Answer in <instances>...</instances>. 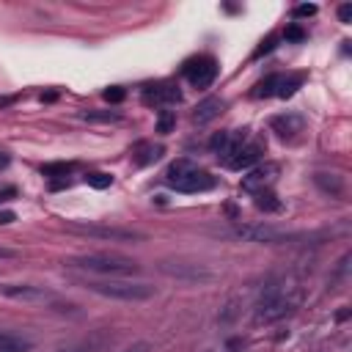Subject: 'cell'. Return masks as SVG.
<instances>
[{
	"mask_svg": "<svg viewBox=\"0 0 352 352\" xmlns=\"http://www.w3.org/2000/svg\"><path fill=\"white\" fill-rule=\"evenodd\" d=\"M66 267L72 270H85L91 275H102V278H124V275H135L140 272V264L135 258H126L121 253H80V256H69Z\"/></svg>",
	"mask_w": 352,
	"mask_h": 352,
	"instance_id": "cell-1",
	"label": "cell"
},
{
	"mask_svg": "<svg viewBox=\"0 0 352 352\" xmlns=\"http://www.w3.org/2000/svg\"><path fill=\"white\" fill-rule=\"evenodd\" d=\"M297 305H300V289L292 283H275V286H267L261 292L256 311H253V319L258 324H270V322L289 316Z\"/></svg>",
	"mask_w": 352,
	"mask_h": 352,
	"instance_id": "cell-2",
	"label": "cell"
},
{
	"mask_svg": "<svg viewBox=\"0 0 352 352\" xmlns=\"http://www.w3.org/2000/svg\"><path fill=\"white\" fill-rule=\"evenodd\" d=\"M82 289L110 297V300H124V302H140V300H151L157 294V289L146 280H126V278H85L80 280Z\"/></svg>",
	"mask_w": 352,
	"mask_h": 352,
	"instance_id": "cell-3",
	"label": "cell"
},
{
	"mask_svg": "<svg viewBox=\"0 0 352 352\" xmlns=\"http://www.w3.org/2000/svg\"><path fill=\"white\" fill-rule=\"evenodd\" d=\"M165 182H168V187L179 190V192H204V190L214 187V176H209L190 160H176L165 170Z\"/></svg>",
	"mask_w": 352,
	"mask_h": 352,
	"instance_id": "cell-4",
	"label": "cell"
},
{
	"mask_svg": "<svg viewBox=\"0 0 352 352\" xmlns=\"http://www.w3.org/2000/svg\"><path fill=\"white\" fill-rule=\"evenodd\" d=\"M66 228L74 231V234H82V236H94V239H113V242L143 239L140 231H132V228H116V226H99V223H69Z\"/></svg>",
	"mask_w": 352,
	"mask_h": 352,
	"instance_id": "cell-5",
	"label": "cell"
},
{
	"mask_svg": "<svg viewBox=\"0 0 352 352\" xmlns=\"http://www.w3.org/2000/svg\"><path fill=\"white\" fill-rule=\"evenodd\" d=\"M234 234L242 239H250V242H261V245H283V242L297 239L294 231L275 228V226H236Z\"/></svg>",
	"mask_w": 352,
	"mask_h": 352,
	"instance_id": "cell-6",
	"label": "cell"
},
{
	"mask_svg": "<svg viewBox=\"0 0 352 352\" xmlns=\"http://www.w3.org/2000/svg\"><path fill=\"white\" fill-rule=\"evenodd\" d=\"M278 173H280V168L275 165V162H261V165H253V168H248V173L242 176V190H248V192H261V190H270L275 182H278Z\"/></svg>",
	"mask_w": 352,
	"mask_h": 352,
	"instance_id": "cell-7",
	"label": "cell"
},
{
	"mask_svg": "<svg viewBox=\"0 0 352 352\" xmlns=\"http://www.w3.org/2000/svg\"><path fill=\"white\" fill-rule=\"evenodd\" d=\"M297 88H300V77H294V74H270L256 85L253 96H283L286 99Z\"/></svg>",
	"mask_w": 352,
	"mask_h": 352,
	"instance_id": "cell-8",
	"label": "cell"
},
{
	"mask_svg": "<svg viewBox=\"0 0 352 352\" xmlns=\"http://www.w3.org/2000/svg\"><path fill=\"white\" fill-rule=\"evenodd\" d=\"M0 294L8 300H19V302H47L55 300V294L44 286L36 283H0Z\"/></svg>",
	"mask_w": 352,
	"mask_h": 352,
	"instance_id": "cell-9",
	"label": "cell"
},
{
	"mask_svg": "<svg viewBox=\"0 0 352 352\" xmlns=\"http://www.w3.org/2000/svg\"><path fill=\"white\" fill-rule=\"evenodd\" d=\"M245 143H248V132H245V129H226V132H217L209 146H212V151H214L223 162H228Z\"/></svg>",
	"mask_w": 352,
	"mask_h": 352,
	"instance_id": "cell-10",
	"label": "cell"
},
{
	"mask_svg": "<svg viewBox=\"0 0 352 352\" xmlns=\"http://www.w3.org/2000/svg\"><path fill=\"white\" fill-rule=\"evenodd\" d=\"M160 270L176 280H190V283H201V280H212L214 275L209 270H204L201 264H184V261H162Z\"/></svg>",
	"mask_w": 352,
	"mask_h": 352,
	"instance_id": "cell-11",
	"label": "cell"
},
{
	"mask_svg": "<svg viewBox=\"0 0 352 352\" xmlns=\"http://www.w3.org/2000/svg\"><path fill=\"white\" fill-rule=\"evenodd\" d=\"M184 74L195 88H206V85H212V80L217 74V63H214V58L201 55V58H195L184 66Z\"/></svg>",
	"mask_w": 352,
	"mask_h": 352,
	"instance_id": "cell-12",
	"label": "cell"
},
{
	"mask_svg": "<svg viewBox=\"0 0 352 352\" xmlns=\"http://www.w3.org/2000/svg\"><path fill=\"white\" fill-rule=\"evenodd\" d=\"M182 99V91L173 82H157L143 88V102L146 104H176Z\"/></svg>",
	"mask_w": 352,
	"mask_h": 352,
	"instance_id": "cell-13",
	"label": "cell"
},
{
	"mask_svg": "<svg viewBox=\"0 0 352 352\" xmlns=\"http://www.w3.org/2000/svg\"><path fill=\"white\" fill-rule=\"evenodd\" d=\"M261 154H264V143H261V140H250V143H245L226 165H228L231 170H248L253 162H258Z\"/></svg>",
	"mask_w": 352,
	"mask_h": 352,
	"instance_id": "cell-14",
	"label": "cell"
},
{
	"mask_svg": "<svg viewBox=\"0 0 352 352\" xmlns=\"http://www.w3.org/2000/svg\"><path fill=\"white\" fill-rule=\"evenodd\" d=\"M270 126H272V132H278V138L292 140V138H297V135L302 132L305 121H302V116H297V113H283V116H275V118L270 121Z\"/></svg>",
	"mask_w": 352,
	"mask_h": 352,
	"instance_id": "cell-15",
	"label": "cell"
},
{
	"mask_svg": "<svg viewBox=\"0 0 352 352\" xmlns=\"http://www.w3.org/2000/svg\"><path fill=\"white\" fill-rule=\"evenodd\" d=\"M223 110H226V102H223L220 96H209V99H204L201 104H195L192 121H195V124H209V121H214Z\"/></svg>",
	"mask_w": 352,
	"mask_h": 352,
	"instance_id": "cell-16",
	"label": "cell"
},
{
	"mask_svg": "<svg viewBox=\"0 0 352 352\" xmlns=\"http://www.w3.org/2000/svg\"><path fill=\"white\" fill-rule=\"evenodd\" d=\"M314 182H316V187H319L322 192H327V195H333V198H338V195L344 192V182H341V176H336V173H316Z\"/></svg>",
	"mask_w": 352,
	"mask_h": 352,
	"instance_id": "cell-17",
	"label": "cell"
},
{
	"mask_svg": "<svg viewBox=\"0 0 352 352\" xmlns=\"http://www.w3.org/2000/svg\"><path fill=\"white\" fill-rule=\"evenodd\" d=\"M162 154H165V148H162V146L140 143V146L135 148V162H138V165H151V162H157Z\"/></svg>",
	"mask_w": 352,
	"mask_h": 352,
	"instance_id": "cell-18",
	"label": "cell"
},
{
	"mask_svg": "<svg viewBox=\"0 0 352 352\" xmlns=\"http://www.w3.org/2000/svg\"><path fill=\"white\" fill-rule=\"evenodd\" d=\"M253 204H256L258 209H264V212H278V209H280V201H278V198H275L270 190H261V192H256Z\"/></svg>",
	"mask_w": 352,
	"mask_h": 352,
	"instance_id": "cell-19",
	"label": "cell"
},
{
	"mask_svg": "<svg viewBox=\"0 0 352 352\" xmlns=\"http://www.w3.org/2000/svg\"><path fill=\"white\" fill-rule=\"evenodd\" d=\"M72 170H74V162H47V165H41V173L44 176H60V179H66Z\"/></svg>",
	"mask_w": 352,
	"mask_h": 352,
	"instance_id": "cell-20",
	"label": "cell"
},
{
	"mask_svg": "<svg viewBox=\"0 0 352 352\" xmlns=\"http://www.w3.org/2000/svg\"><path fill=\"white\" fill-rule=\"evenodd\" d=\"M99 346H102V338L94 336V338L80 341V344H72V346H66V349H60V352H99Z\"/></svg>",
	"mask_w": 352,
	"mask_h": 352,
	"instance_id": "cell-21",
	"label": "cell"
},
{
	"mask_svg": "<svg viewBox=\"0 0 352 352\" xmlns=\"http://www.w3.org/2000/svg\"><path fill=\"white\" fill-rule=\"evenodd\" d=\"M82 118H85V121H104V124H110V121H118L121 116L113 113V110H85Z\"/></svg>",
	"mask_w": 352,
	"mask_h": 352,
	"instance_id": "cell-22",
	"label": "cell"
},
{
	"mask_svg": "<svg viewBox=\"0 0 352 352\" xmlns=\"http://www.w3.org/2000/svg\"><path fill=\"white\" fill-rule=\"evenodd\" d=\"M85 182H88V187H94V190H104V187H110V184H113V176H110V173L96 170V173H88V176H85Z\"/></svg>",
	"mask_w": 352,
	"mask_h": 352,
	"instance_id": "cell-23",
	"label": "cell"
},
{
	"mask_svg": "<svg viewBox=\"0 0 352 352\" xmlns=\"http://www.w3.org/2000/svg\"><path fill=\"white\" fill-rule=\"evenodd\" d=\"M173 124H176V113H173V110H162L160 118H157V132L168 135V132L173 129Z\"/></svg>",
	"mask_w": 352,
	"mask_h": 352,
	"instance_id": "cell-24",
	"label": "cell"
},
{
	"mask_svg": "<svg viewBox=\"0 0 352 352\" xmlns=\"http://www.w3.org/2000/svg\"><path fill=\"white\" fill-rule=\"evenodd\" d=\"M28 349H30V344H28V341H22V338H16V336H14L8 344H3V346H0V352H28Z\"/></svg>",
	"mask_w": 352,
	"mask_h": 352,
	"instance_id": "cell-25",
	"label": "cell"
},
{
	"mask_svg": "<svg viewBox=\"0 0 352 352\" xmlns=\"http://www.w3.org/2000/svg\"><path fill=\"white\" fill-rule=\"evenodd\" d=\"M102 96H104L107 102H121V99L126 96V91H124V88H118V85H113V88H107Z\"/></svg>",
	"mask_w": 352,
	"mask_h": 352,
	"instance_id": "cell-26",
	"label": "cell"
},
{
	"mask_svg": "<svg viewBox=\"0 0 352 352\" xmlns=\"http://www.w3.org/2000/svg\"><path fill=\"white\" fill-rule=\"evenodd\" d=\"M286 38H289V41H302V38H305V30H302L300 25H289V28H286Z\"/></svg>",
	"mask_w": 352,
	"mask_h": 352,
	"instance_id": "cell-27",
	"label": "cell"
},
{
	"mask_svg": "<svg viewBox=\"0 0 352 352\" xmlns=\"http://www.w3.org/2000/svg\"><path fill=\"white\" fill-rule=\"evenodd\" d=\"M314 14H316V6L314 3H302V6L294 8V16H314Z\"/></svg>",
	"mask_w": 352,
	"mask_h": 352,
	"instance_id": "cell-28",
	"label": "cell"
},
{
	"mask_svg": "<svg viewBox=\"0 0 352 352\" xmlns=\"http://www.w3.org/2000/svg\"><path fill=\"white\" fill-rule=\"evenodd\" d=\"M338 19L346 25V22H352V3H344L341 8H338Z\"/></svg>",
	"mask_w": 352,
	"mask_h": 352,
	"instance_id": "cell-29",
	"label": "cell"
},
{
	"mask_svg": "<svg viewBox=\"0 0 352 352\" xmlns=\"http://www.w3.org/2000/svg\"><path fill=\"white\" fill-rule=\"evenodd\" d=\"M16 220V214L11 212V209H0V226H8V223H14Z\"/></svg>",
	"mask_w": 352,
	"mask_h": 352,
	"instance_id": "cell-30",
	"label": "cell"
},
{
	"mask_svg": "<svg viewBox=\"0 0 352 352\" xmlns=\"http://www.w3.org/2000/svg\"><path fill=\"white\" fill-rule=\"evenodd\" d=\"M272 47H275V38H272V36H270V38H267V41H261V47H258V50H256V58H258V55H264V52H270V50H272Z\"/></svg>",
	"mask_w": 352,
	"mask_h": 352,
	"instance_id": "cell-31",
	"label": "cell"
},
{
	"mask_svg": "<svg viewBox=\"0 0 352 352\" xmlns=\"http://www.w3.org/2000/svg\"><path fill=\"white\" fill-rule=\"evenodd\" d=\"M148 349H151V346H148L146 341H138V344H132V346H126L124 352H148Z\"/></svg>",
	"mask_w": 352,
	"mask_h": 352,
	"instance_id": "cell-32",
	"label": "cell"
},
{
	"mask_svg": "<svg viewBox=\"0 0 352 352\" xmlns=\"http://www.w3.org/2000/svg\"><path fill=\"white\" fill-rule=\"evenodd\" d=\"M0 258H16V250H11V248H3V245H0Z\"/></svg>",
	"mask_w": 352,
	"mask_h": 352,
	"instance_id": "cell-33",
	"label": "cell"
},
{
	"mask_svg": "<svg viewBox=\"0 0 352 352\" xmlns=\"http://www.w3.org/2000/svg\"><path fill=\"white\" fill-rule=\"evenodd\" d=\"M14 102H16V96H0V107H8Z\"/></svg>",
	"mask_w": 352,
	"mask_h": 352,
	"instance_id": "cell-34",
	"label": "cell"
},
{
	"mask_svg": "<svg viewBox=\"0 0 352 352\" xmlns=\"http://www.w3.org/2000/svg\"><path fill=\"white\" fill-rule=\"evenodd\" d=\"M11 338H14V336H11V333H6V330H0V346H3V344H8V341H11Z\"/></svg>",
	"mask_w": 352,
	"mask_h": 352,
	"instance_id": "cell-35",
	"label": "cell"
}]
</instances>
